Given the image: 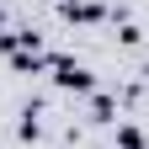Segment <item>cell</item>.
I'll return each mask as SVG.
<instances>
[{
	"instance_id": "1",
	"label": "cell",
	"mask_w": 149,
	"mask_h": 149,
	"mask_svg": "<svg viewBox=\"0 0 149 149\" xmlns=\"http://www.w3.org/2000/svg\"><path fill=\"white\" fill-rule=\"evenodd\" d=\"M53 74H59V85H69V91H91V74L80 64H69V59H53Z\"/></svg>"
},
{
	"instance_id": "2",
	"label": "cell",
	"mask_w": 149,
	"mask_h": 149,
	"mask_svg": "<svg viewBox=\"0 0 149 149\" xmlns=\"http://www.w3.org/2000/svg\"><path fill=\"white\" fill-rule=\"evenodd\" d=\"M64 16H69V22H96V16H101V6H85V0L74 6V0H69V6H64Z\"/></svg>"
}]
</instances>
